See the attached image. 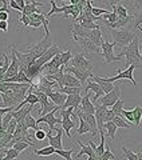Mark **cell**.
I'll return each instance as SVG.
<instances>
[{"instance_id": "obj_35", "label": "cell", "mask_w": 142, "mask_h": 160, "mask_svg": "<svg viewBox=\"0 0 142 160\" xmlns=\"http://www.w3.org/2000/svg\"><path fill=\"white\" fill-rule=\"evenodd\" d=\"M131 113H133V118H134V124L137 127H139L141 124V118H142V107L141 106H137L133 111H131Z\"/></svg>"}, {"instance_id": "obj_56", "label": "cell", "mask_w": 142, "mask_h": 160, "mask_svg": "<svg viewBox=\"0 0 142 160\" xmlns=\"http://www.w3.org/2000/svg\"><path fill=\"white\" fill-rule=\"evenodd\" d=\"M139 62H141V67H142V48H139Z\"/></svg>"}, {"instance_id": "obj_28", "label": "cell", "mask_w": 142, "mask_h": 160, "mask_svg": "<svg viewBox=\"0 0 142 160\" xmlns=\"http://www.w3.org/2000/svg\"><path fill=\"white\" fill-rule=\"evenodd\" d=\"M103 129H106V136L110 138V139H114L118 128L115 127V124L113 122H107V123L103 124Z\"/></svg>"}, {"instance_id": "obj_33", "label": "cell", "mask_w": 142, "mask_h": 160, "mask_svg": "<svg viewBox=\"0 0 142 160\" xmlns=\"http://www.w3.org/2000/svg\"><path fill=\"white\" fill-rule=\"evenodd\" d=\"M111 122L115 124L117 128H126V129L130 128V124L126 122V120H125L122 116H114V119L111 120Z\"/></svg>"}, {"instance_id": "obj_2", "label": "cell", "mask_w": 142, "mask_h": 160, "mask_svg": "<svg viewBox=\"0 0 142 160\" xmlns=\"http://www.w3.org/2000/svg\"><path fill=\"white\" fill-rule=\"evenodd\" d=\"M109 33L113 38V43L121 48L128 47L137 36V33L131 31L130 27L121 28V29H109Z\"/></svg>"}, {"instance_id": "obj_20", "label": "cell", "mask_w": 142, "mask_h": 160, "mask_svg": "<svg viewBox=\"0 0 142 160\" xmlns=\"http://www.w3.org/2000/svg\"><path fill=\"white\" fill-rule=\"evenodd\" d=\"M63 87H68V88H82L83 86L80 84L79 80L73 76L68 72H64V78H63Z\"/></svg>"}, {"instance_id": "obj_25", "label": "cell", "mask_w": 142, "mask_h": 160, "mask_svg": "<svg viewBox=\"0 0 142 160\" xmlns=\"http://www.w3.org/2000/svg\"><path fill=\"white\" fill-rule=\"evenodd\" d=\"M60 124H62V129L67 135V138L71 139V129L75 128V122L73 119H62V123Z\"/></svg>"}, {"instance_id": "obj_55", "label": "cell", "mask_w": 142, "mask_h": 160, "mask_svg": "<svg viewBox=\"0 0 142 160\" xmlns=\"http://www.w3.org/2000/svg\"><path fill=\"white\" fill-rule=\"evenodd\" d=\"M4 156H6V151H4V149H2V151H0V160H2Z\"/></svg>"}, {"instance_id": "obj_29", "label": "cell", "mask_w": 142, "mask_h": 160, "mask_svg": "<svg viewBox=\"0 0 142 160\" xmlns=\"http://www.w3.org/2000/svg\"><path fill=\"white\" fill-rule=\"evenodd\" d=\"M34 153L36 155V156H51V155H55V149H54L52 147L47 146V147L40 148V149L35 148V149H34Z\"/></svg>"}, {"instance_id": "obj_7", "label": "cell", "mask_w": 142, "mask_h": 160, "mask_svg": "<svg viewBox=\"0 0 142 160\" xmlns=\"http://www.w3.org/2000/svg\"><path fill=\"white\" fill-rule=\"evenodd\" d=\"M114 47H115V44L113 42H107V40H103L102 44H101V53L103 55L106 64L113 63V62H121L122 60L121 56L114 55Z\"/></svg>"}, {"instance_id": "obj_9", "label": "cell", "mask_w": 142, "mask_h": 160, "mask_svg": "<svg viewBox=\"0 0 142 160\" xmlns=\"http://www.w3.org/2000/svg\"><path fill=\"white\" fill-rule=\"evenodd\" d=\"M60 52H62V51H60V47L57 46V44H52V46L50 47L47 51H46V52L42 55V56L35 60V62H34V66H36L38 68H42L46 63H48L54 56H57V55L60 53Z\"/></svg>"}, {"instance_id": "obj_5", "label": "cell", "mask_w": 142, "mask_h": 160, "mask_svg": "<svg viewBox=\"0 0 142 160\" xmlns=\"http://www.w3.org/2000/svg\"><path fill=\"white\" fill-rule=\"evenodd\" d=\"M135 69V66H129L128 68H118V73L115 76H111V78H103L105 82H109V83H115V82H121V80H129V82L135 86V80L133 76V72Z\"/></svg>"}, {"instance_id": "obj_52", "label": "cell", "mask_w": 142, "mask_h": 160, "mask_svg": "<svg viewBox=\"0 0 142 160\" xmlns=\"http://www.w3.org/2000/svg\"><path fill=\"white\" fill-rule=\"evenodd\" d=\"M9 12H0V22H8Z\"/></svg>"}, {"instance_id": "obj_53", "label": "cell", "mask_w": 142, "mask_h": 160, "mask_svg": "<svg viewBox=\"0 0 142 160\" xmlns=\"http://www.w3.org/2000/svg\"><path fill=\"white\" fill-rule=\"evenodd\" d=\"M0 29L3 32H8V22H0Z\"/></svg>"}, {"instance_id": "obj_39", "label": "cell", "mask_w": 142, "mask_h": 160, "mask_svg": "<svg viewBox=\"0 0 142 160\" xmlns=\"http://www.w3.org/2000/svg\"><path fill=\"white\" fill-rule=\"evenodd\" d=\"M14 118H12V111L11 112H7L6 115H3L2 116V131H6L7 126L9 124V122H11Z\"/></svg>"}, {"instance_id": "obj_27", "label": "cell", "mask_w": 142, "mask_h": 160, "mask_svg": "<svg viewBox=\"0 0 142 160\" xmlns=\"http://www.w3.org/2000/svg\"><path fill=\"white\" fill-rule=\"evenodd\" d=\"M11 140H12V135L7 133L6 131H0V151L2 149H7Z\"/></svg>"}, {"instance_id": "obj_12", "label": "cell", "mask_w": 142, "mask_h": 160, "mask_svg": "<svg viewBox=\"0 0 142 160\" xmlns=\"http://www.w3.org/2000/svg\"><path fill=\"white\" fill-rule=\"evenodd\" d=\"M73 39L77 42L80 47H82L85 53H101V48L97 47L95 44L87 38H79V36H73Z\"/></svg>"}, {"instance_id": "obj_57", "label": "cell", "mask_w": 142, "mask_h": 160, "mask_svg": "<svg viewBox=\"0 0 142 160\" xmlns=\"http://www.w3.org/2000/svg\"><path fill=\"white\" fill-rule=\"evenodd\" d=\"M0 131H2V118H0Z\"/></svg>"}, {"instance_id": "obj_3", "label": "cell", "mask_w": 142, "mask_h": 160, "mask_svg": "<svg viewBox=\"0 0 142 160\" xmlns=\"http://www.w3.org/2000/svg\"><path fill=\"white\" fill-rule=\"evenodd\" d=\"M95 107V112H94V116H95V122H97V128H98V133H102L103 132V124L111 122L114 119V113L111 112V109L106 108L103 106H94Z\"/></svg>"}, {"instance_id": "obj_10", "label": "cell", "mask_w": 142, "mask_h": 160, "mask_svg": "<svg viewBox=\"0 0 142 160\" xmlns=\"http://www.w3.org/2000/svg\"><path fill=\"white\" fill-rule=\"evenodd\" d=\"M32 92L38 96L39 103H40V106H42V108L39 109V115H40V116H44L46 113L51 112V111H54V109L57 108L51 102H48V98L46 96L43 92H40V91H38V89H35V88L32 89Z\"/></svg>"}, {"instance_id": "obj_30", "label": "cell", "mask_w": 142, "mask_h": 160, "mask_svg": "<svg viewBox=\"0 0 142 160\" xmlns=\"http://www.w3.org/2000/svg\"><path fill=\"white\" fill-rule=\"evenodd\" d=\"M24 123H26V127L28 129H34V131H38L39 129V126L36 123V119H34V116L31 113H28L26 118H24Z\"/></svg>"}, {"instance_id": "obj_8", "label": "cell", "mask_w": 142, "mask_h": 160, "mask_svg": "<svg viewBox=\"0 0 142 160\" xmlns=\"http://www.w3.org/2000/svg\"><path fill=\"white\" fill-rule=\"evenodd\" d=\"M71 62V67L78 68V69H85V71H93V62L85 56V53H75L73 55Z\"/></svg>"}, {"instance_id": "obj_50", "label": "cell", "mask_w": 142, "mask_h": 160, "mask_svg": "<svg viewBox=\"0 0 142 160\" xmlns=\"http://www.w3.org/2000/svg\"><path fill=\"white\" fill-rule=\"evenodd\" d=\"M8 4H9V7H11V8L16 9V11H19V12H22V11H23V9L19 7V4H18V2H16V0H9V2H8Z\"/></svg>"}, {"instance_id": "obj_13", "label": "cell", "mask_w": 142, "mask_h": 160, "mask_svg": "<svg viewBox=\"0 0 142 160\" xmlns=\"http://www.w3.org/2000/svg\"><path fill=\"white\" fill-rule=\"evenodd\" d=\"M64 72H68V73H71L73 76H75L77 78L79 82H80V84H83L87 82V80L90 79V78H93L94 75H93V71H85V69H78V68H74V67H71V66H67L64 68Z\"/></svg>"}, {"instance_id": "obj_34", "label": "cell", "mask_w": 142, "mask_h": 160, "mask_svg": "<svg viewBox=\"0 0 142 160\" xmlns=\"http://www.w3.org/2000/svg\"><path fill=\"white\" fill-rule=\"evenodd\" d=\"M122 111H123V100L119 99V100H117L115 104L111 107V112L114 113V116H121Z\"/></svg>"}, {"instance_id": "obj_26", "label": "cell", "mask_w": 142, "mask_h": 160, "mask_svg": "<svg viewBox=\"0 0 142 160\" xmlns=\"http://www.w3.org/2000/svg\"><path fill=\"white\" fill-rule=\"evenodd\" d=\"M77 144L80 147V151L77 153V158H80V156H83V155H87V156H93V155H95L93 148H91L89 144H83L80 140H77Z\"/></svg>"}, {"instance_id": "obj_36", "label": "cell", "mask_w": 142, "mask_h": 160, "mask_svg": "<svg viewBox=\"0 0 142 160\" xmlns=\"http://www.w3.org/2000/svg\"><path fill=\"white\" fill-rule=\"evenodd\" d=\"M73 153H74V148L71 149H58V151H55V155H58V156L63 158L66 160H73Z\"/></svg>"}, {"instance_id": "obj_16", "label": "cell", "mask_w": 142, "mask_h": 160, "mask_svg": "<svg viewBox=\"0 0 142 160\" xmlns=\"http://www.w3.org/2000/svg\"><path fill=\"white\" fill-rule=\"evenodd\" d=\"M78 118H80L82 120H85L86 123L89 124V127L91 128V133H93V136H97L98 135V128H97V122H95V116L93 113H83L80 111H77L75 112Z\"/></svg>"}, {"instance_id": "obj_48", "label": "cell", "mask_w": 142, "mask_h": 160, "mask_svg": "<svg viewBox=\"0 0 142 160\" xmlns=\"http://www.w3.org/2000/svg\"><path fill=\"white\" fill-rule=\"evenodd\" d=\"M34 136H35V139L36 140H39V142H42V140H44L46 138H47V133H46L43 129H38V131H35V133H34Z\"/></svg>"}, {"instance_id": "obj_41", "label": "cell", "mask_w": 142, "mask_h": 160, "mask_svg": "<svg viewBox=\"0 0 142 160\" xmlns=\"http://www.w3.org/2000/svg\"><path fill=\"white\" fill-rule=\"evenodd\" d=\"M122 152H123V156L128 160H138V152L135 153L129 148H122Z\"/></svg>"}, {"instance_id": "obj_59", "label": "cell", "mask_w": 142, "mask_h": 160, "mask_svg": "<svg viewBox=\"0 0 142 160\" xmlns=\"http://www.w3.org/2000/svg\"><path fill=\"white\" fill-rule=\"evenodd\" d=\"M2 160H9V159H7V158H3V159H2Z\"/></svg>"}, {"instance_id": "obj_24", "label": "cell", "mask_w": 142, "mask_h": 160, "mask_svg": "<svg viewBox=\"0 0 142 160\" xmlns=\"http://www.w3.org/2000/svg\"><path fill=\"white\" fill-rule=\"evenodd\" d=\"M9 56L6 53H3L2 55V60H0V83L3 82V78H4V75H6L7 72V69L9 67Z\"/></svg>"}, {"instance_id": "obj_11", "label": "cell", "mask_w": 142, "mask_h": 160, "mask_svg": "<svg viewBox=\"0 0 142 160\" xmlns=\"http://www.w3.org/2000/svg\"><path fill=\"white\" fill-rule=\"evenodd\" d=\"M59 107H57V108H55L54 109V111H51V112H48V113H46L44 115V116H40L39 119H36V123H38V126H39V124L40 123H46V124H47V126L50 127V131H55V128H57V127H55V126H57V124L59 123H62V119H58L57 116H55V112H57V111H59Z\"/></svg>"}, {"instance_id": "obj_46", "label": "cell", "mask_w": 142, "mask_h": 160, "mask_svg": "<svg viewBox=\"0 0 142 160\" xmlns=\"http://www.w3.org/2000/svg\"><path fill=\"white\" fill-rule=\"evenodd\" d=\"M101 159H102V160H114L115 158H114L113 152H111V149L109 147H106V149L103 151V155H102V158H101Z\"/></svg>"}, {"instance_id": "obj_40", "label": "cell", "mask_w": 142, "mask_h": 160, "mask_svg": "<svg viewBox=\"0 0 142 160\" xmlns=\"http://www.w3.org/2000/svg\"><path fill=\"white\" fill-rule=\"evenodd\" d=\"M28 147H32V146H31V144H30V143H26V142H18V143H15L11 148L16 149V151L20 153V152H23L24 149H27Z\"/></svg>"}, {"instance_id": "obj_51", "label": "cell", "mask_w": 142, "mask_h": 160, "mask_svg": "<svg viewBox=\"0 0 142 160\" xmlns=\"http://www.w3.org/2000/svg\"><path fill=\"white\" fill-rule=\"evenodd\" d=\"M14 108H15V107H3V108H0V118H2L3 115H6L7 112L14 111Z\"/></svg>"}, {"instance_id": "obj_38", "label": "cell", "mask_w": 142, "mask_h": 160, "mask_svg": "<svg viewBox=\"0 0 142 160\" xmlns=\"http://www.w3.org/2000/svg\"><path fill=\"white\" fill-rule=\"evenodd\" d=\"M59 92H62L64 95H80L82 88H68V87H62L58 89Z\"/></svg>"}, {"instance_id": "obj_4", "label": "cell", "mask_w": 142, "mask_h": 160, "mask_svg": "<svg viewBox=\"0 0 142 160\" xmlns=\"http://www.w3.org/2000/svg\"><path fill=\"white\" fill-rule=\"evenodd\" d=\"M52 46V40H51V36H44L40 42H38L36 44H31L28 46V51L27 53L31 56L34 60L39 59L42 55L47 51V49Z\"/></svg>"}, {"instance_id": "obj_58", "label": "cell", "mask_w": 142, "mask_h": 160, "mask_svg": "<svg viewBox=\"0 0 142 160\" xmlns=\"http://www.w3.org/2000/svg\"><path fill=\"white\" fill-rule=\"evenodd\" d=\"M138 29H139V31H141V32H142V27H138Z\"/></svg>"}, {"instance_id": "obj_43", "label": "cell", "mask_w": 142, "mask_h": 160, "mask_svg": "<svg viewBox=\"0 0 142 160\" xmlns=\"http://www.w3.org/2000/svg\"><path fill=\"white\" fill-rule=\"evenodd\" d=\"M107 13H110V12L105 8H98V7L91 8V15H93L94 18H101V15H107Z\"/></svg>"}, {"instance_id": "obj_19", "label": "cell", "mask_w": 142, "mask_h": 160, "mask_svg": "<svg viewBox=\"0 0 142 160\" xmlns=\"http://www.w3.org/2000/svg\"><path fill=\"white\" fill-rule=\"evenodd\" d=\"M80 100H82V96L80 95H67V99L60 109H66V108H74L75 111L79 108V104H80Z\"/></svg>"}, {"instance_id": "obj_18", "label": "cell", "mask_w": 142, "mask_h": 160, "mask_svg": "<svg viewBox=\"0 0 142 160\" xmlns=\"http://www.w3.org/2000/svg\"><path fill=\"white\" fill-rule=\"evenodd\" d=\"M85 91H86V92H90V91L94 92V98H93V102H91L93 104H95V103H97V100H98L99 98H102L103 95H105V92L102 91V88H101L97 83H94L93 80H91V78L87 80V86H86Z\"/></svg>"}, {"instance_id": "obj_37", "label": "cell", "mask_w": 142, "mask_h": 160, "mask_svg": "<svg viewBox=\"0 0 142 160\" xmlns=\"http://www.w3.org/2000/svg\"><path fill=\"white\" fill-rule=\"evenodd\" d=\"M131 27H135V28H138L142 26V7H139V9L137 11V13L134 15V18H133V22H131L130 24Z\"/></svg>"}, {"instance_id": "obj_32", "label": "cell", "mask_w": 142, "mask_h": 160, "mask_svg": "<svg viewBox=\"0 0 142 160\" xmlns=\"http://www.w3.org/2000/svg\"><path fill=\"white\" fill-rule=\"evenodd\" d=\"M59 56H60V63H62V67H67L68 62L73 59V53H71V51L67 48L64 52H60Z\"/></svg>"}, {"instance_id": "obj_17", "label": "cell", "mask_w": 142, "mask_h": 160, "mask_svg": "<svg viewBox=\"0 0 142 160\" xmlns=\"http://www.w3.org/2000/svg\"><path fill=\"white\" fill-rule=\"evenodd\" d=\"M77 111H80L83 113H93L94 115L95 107H94V104L91 103V100H90V92H86V95L82 98L80 104H79V108L77 109Z\"/></svg>"}, {"instance_id": "obj_21", "label": "cell", "mask_w": 142, "mask_h": 160, "mask_svg": "<svg viewBox=\"0 0 142 160\" xmlns=\"http://www.w3.org/2000/svg\"><path fill=\"white\" fill-rule=\"evenodd\" d=\"M43 3H39V2H26V6L23 8V15H26V16H30V15L32 13H40L38 7H42Z\"/></svg>"}, {"instance_id": "obj_42", "label": "cell", "mask_w": 142, "mask_h": 160, "mask_svg": "<svg viewBox=\"0 0 142 160\" xmlns=\"http://www.w3.org/2000/svg\"><path fill=\"white\" fill-rule=\"evenodd\" d=\"M4 151H6V156L4 158H7L9 160H16L20 155L16 149H14V148H8V149H4Z\"/></svg>"}, {"instance_id": "obj_45", "label": "cell", "mask_w": 142, "mask_h": 160, "mask_svg": "<svg viewBox=\"0 0 142 160\" xmlns=\"http://www.w3.org/2000/svg\"><path fill=\"white\" fill-rule=\"evenodd\" d=\"M16 124H18V122L15 119H12L11 122H9V124L7 126V128H6V132L9 133V135H14L15 133V129H16Z\"/></svg>"}, {"instance_id": "obj_22", "label": "cell", "mask_w": 142, "mask_h": 160, "mask_svg": "<svg viewBox=\"0 0 142 160\" xmlns=\"http://www.w3.org/2000/svg\"><path fill=\"white\" fill-rule=\"evenodd\" d=\"M32 108H34V106H30V104H27V106L22 107L20 109H18V111H12V118L16 120V122L24 120V118H26L28 113H31Z\"/></svg>"}, {"instance_id": "obj_6", "label": "cell", "mask_w": 142, "mask_h": 160, "mask_svg": "<svg viewBox=\"0 0 142 160\" xmlns=\"http://www.w3.org/2000/svg\"><path fill=\"white\" fill-rule=\"evenodd\" d=\"M121 96H122V91H121V87H119V82H115L114 88L109 93H106L101 98V106H103L106 108H111L115 104L117 100L121 99Z\"/></svg>"}, {"instance_id": "obj_49", "label": "cell", "mask_w": 142, "mask_h": 160, "mask_svg": "<svg viewBox=\"0 0 142 160\" xmlns=\"http://www.w3.org/2000/svg\"><path fill=\"white\" fill-rule=\"evenodd\" d=\"M19 22L22 23V24H23V26L26 27V28H28V27H30V19H28V16H26V15H23V13L20 15Z\"/></svg>"}, {"instance_id": "obj_14", "label": "cell", "mask_w": 142, "mask_h": 160, "mask_svg": "<svg viewBox=\"0 0 142 160\" xmlns=\"http://www.w3.org/2000/svg\"><path fill=\"white\" fill-rule=\"evenodd\" d=\"M55 131H57V135H52V132L50 131L47 133V139H48L50 147H52L55 151H58V149H63V143H62L63 129L62 128H55Z\"/></svg>"}, {"instance_id": "obj_44", "label": "cell", "mask_w": 142, "mask_h": 160, "mask_svg": "<svg viewBox=\"0 0 142 160\" xmlns=\"http://www.w3.org/2000/svg\"><path fill=\"white\" fill-rule=\"evenodd\" d=\"M60 116L62 119H71V116H77L74 112V108H66V109H60Z\"/></svg>"}, {"instance_id": "obj_1", "label": "cell", "mask_w": 142, "mask_h": 160, "mask_svg": "<svg viewBox=\"0 0 142 160\" xmlns=\"http://www.w3.org/2000/svg\"><path fill=\"white\" fill-rule=\"evenodd\" d=\"M118 56L126 59V64L128 66H135V68H141V62H139V36L137 35L134 40L131 42L128 47L122 48V51Z\"/></svg>"}, {"instance_id": "obj_31", "label": "cell", "mask_w": 142, "mask_h": 160, "mask_svg": "<svg viewBox=\"0 0 142 160\" xmlns=\"http://www.w3.org/2000/svg\"><path fill=\"white\" fill-rule=\"evenodd\" d=\"M78 118V116H77ZM78 120H79V127H78V129H77V135H85V133H89V132H91V128L89 127V124L85 122V120H82L80 118H78Z\"/></svg>"}, {"instance_id": "obj_15", "label": "cell", "mask_w": 142, "mask_h": 160, "mask_svg": "<svg viewBox=\"0 0 142 160\" xmlns=\"http://www.w3.org/2000/svg\"><path fill=\"white\" fill-rule=\"evenodd\" d=\"M19 69H20L19 60H18L16 55H15V52H14V47L11 46V63H9V67H8L7 72H6V75H4V78H3V82L4 80L11 79V78H15L18 75Z\"/></svg>"}, {"instance_id": "obj_54", "label": "cell", "mask_w": 142, "mask_h": 160, "mask_svg": "<svg viewBox=\"0 0 142 160\" xmlns=\"http://www.w3.org/2000/svg\"><path fill=\"white\" fill-rule=\"evenodd\" d=\"M87 160H102V159L98 158L97 155H93V156H89V158H87Z\"/></svg>"}, {"instance_id": "obj_23", "label": "cell", "mask_w": 142, "mask_h": 160, "mask_svg": "<svg viewBox=\"0 0 142 160\" xmlns=\"http://www.w3.org/2000/svg\"><path fill=\"white\" fill-rule=\"evenodd\" d=\"M91 80H93L94 83H97L98 86L102 88V91L106 93H109L111 89L114 88V83H109V82H105V79L103 78H101V76H93L91 78Z\"/></svg>"}, {"instance_id": "obj_47", "label": "cell", "mask_w": 142, "mask_h": 160, "mask_svg": "<svg viewBox=\"0 0 142 160\" xmlns=\"http://www.w3.org/2000/svg\"><path fill=\"white\" fill-rule=\"evenodd\" d=\"M121 116H122L123 119H126L129 123H134V118H133V113H131V111H128V109H123L122 113H121Z\"/></svg>"}]
</instances>
